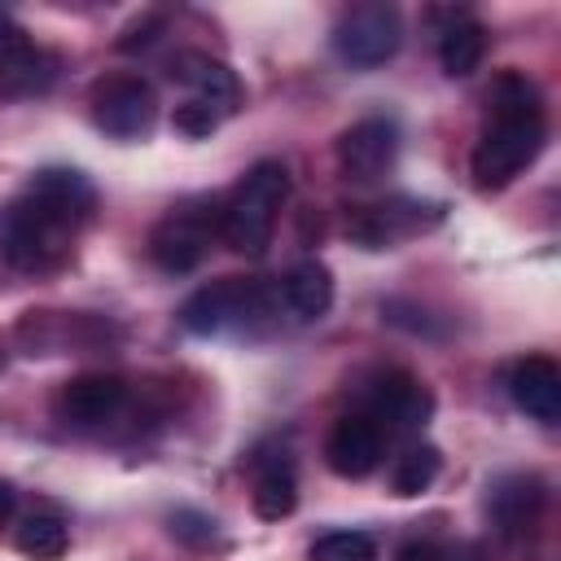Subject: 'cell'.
<instances>
[{
  "label": "cell",
  "instance_id": "1",
  "mask_svg": "<svg viewBox=\"0 0 561 561\" xmlns=\"http://www.w3.org/2000/svg\"><path fill=\"white\" fill-rule=\"evenodd\" d=\"M92 210V184L79 171H39L22 197L0 210V250L22 272L61 263L70 237Z\"/></svg>",
  "mask_w": 561,
  "mask_h": 561
},
{
  "label": "cell",
  "instance_id": "2",
  "mask_svg": "<svg viewBox=\"0 0 561 561\" xmlns=\"http://www.w3.org/2000/svg\"><path fill=\"white\" fill-rule=\"evenodd\" d=\"M543 136H548V123H543L539 92L522 75H500L495 92H491V123L469 158L473 184L504 188L522 167H530L539 158Z\"/></svg>",
  "mask_w": 561,
  "mask_h": 561
},
{
  "label": "cell",
  "instance_id": "3",
  "mask_svg": "<svg viewBox=\"0 0 561 561\" xmlns=\"http://www.w3.org/2000/svg\"><path fill=\"white\" fill-rule=\"evenodd\" d=\"M289 197V171L280 162H254L245 171V180L232 188L228 206L219 210V232L237 254H263V245L272 241L276 215Z\"/></svg>",
  "mask_w": 561,
  "mask_h": 561
},
{
  "label": "cell",
  "instance_id": "4",
  "mask_svg": "<svg viewBox=\"0 0 561 561\" xmlns=\"http://www.w3.org/2000/svg\"><path fill=\"white\" fill-rule=\"evenodd\" d=\"M399 39H403V22L390 4H355L337 18L333 26V48L346 66H381L399 53Z\"/></svg>",
  "mask_w": 561,
  "mask_h": 561
},
{
  "label": "cell",
  "instance_id": "5",
  "mask_svg": "<svg viewBox=\"0 0 561 561\" xmlns=\"http://www.w3.org/2000/svg\"><path fill=\"white\" fill-rule=\"evenodd\" d=\"M259 311H263V289L241 280V276H224V280H210V285H202L197 294L184 298L180 324L197 337H210L228 324H245Z\"/></svg>",
  "mask_w": 561,
  "mask_h": 561
},
{
  "label": "cell",
  "instance_id": "6",
  "mask_svg": "<svg viewBox=\"0 0 561 561\" xmlns=\"http://www.w3.org/2000/svg\"><path fill=\"white\" fill-rule=\"evenodd\" d=\"M92 118L118 140H136L158 118V96L140 75H110L92 88Z\"/></svg>",
  "mask_w": 561,
  "mask_h": 561
},
{
  "label": "cell",
  "instance_id": "7",
  "mask_svg": "<svg viewBox=\"0 0 561 561\" xmlns=\"http://www.w3.org/2000/svg\"><path fill=\"white\" fill-rule=\"evenodd\" d=\"M57 79V57L31 44L18 22L0 18V96H35Z\"/></svg>",
  "mask_w": 561,
  "mask_h": 561
},
{
  "label": "cell",
  "instance_id": "8",
  "mask_svg": "<svg viewBox=\"0 0 561 561\" xmlns=\"http://www.w3.org/2000/svg\"><path fill=\"white\" fill-rule=\"evenodd\" d=\"M394 149H399V131L390 118H359L337 140V167L346 171V180L368 184L394 162Z\"/></svg>",
  "mask_w": 561,
  "mask_h": 561
},
{
  "label": "cell",
  "instance_id": "9",
  "mask_svg": "<svg viewBox=\"0 0 561 561\" xmlns=\"http://www.w3.org/2000/svg\"><path fill=\"white\" fill-rule=\"evenodd\" d=\"M324 460L337 478H364L377 469L381 460V425L364 412H351L342 416L333 430H329V443H324Z\"/></svg>",
  "mask_w": 561,
  "mask_h": 561
},
{
  "label": "cell",
  "instance_id": "10",
  "mask_svg": "<svg viewBox=\"0 0 561 561\" xmlns=\"http://www.w3.org/2000/svg\"><path fill=\"white\" fill-rule=\"evenodd\" d=\"M508 394L530 421H539V425L561 421V368L548 355H526L522 364H513Z\"/></svg>",
  "mask_w": 561,
  "mask_h": 561
},
{
  "label": "cell",
  "instance_id": "11",
  "mask_svg": "<svg viewBox=\"0 0 561 561\" xmlns=\"http://www.w3.org/2000/svg\"><path fill=\"white\" fill-rule=\"evenodd\" d=\"M127 399V386L123 377L114 373H83V377H70L57 394V416L70 421V425H101L110 421Z\"/></svg>",
  "mask_w": 561,
  "mask_h": 561
},
{
  "label": "cell",
  "instance_id": "12",
  "mask_svg": "<svg viewBox=\"0 0 561 561\" xmlns=\"http://www.w3.org/2000/svg\"><path fill=\"white\" fill-rule=\"evenodd\" d=\"M206 245H210V228H206V219L193 215V210H175V215H167V219L149 232V254H153V263L167 267V272H188V267H197L202 254H206Z\"/></svg>",
  "mask_w": 561,
  "mask_h": 561
},
{
  "label": "cell",
  "instance_id": "13",
  "mask_svg": "<svg viewBox=\"0 0 561 561\" xmlns=\"http://www.w3.org/2000/svg\"><path fill=\"white\" fill-rule=\"evenodd\" d=\"M175 75L193 88V101L206 105V110L219 114V118L241 105V83H237V75H232L219 57H210V53H180V57H175Z\"/></svg>",
  "mask_w": 561,
  "mask_h": 561
},
{
  "label": "cell",
  "instance_id": "14",
  "mask_svg": "<svg viewBox=\"0 0 561 561\" xmlns=\"http://www.w3.org/2000/svg\"><path fill=\"white\" fill-rule=\"evenodd\" d=\"M430 412H434L430 390L408 373H390L373 390V421H390V430H421Z\"/></svg>",
  "mask_w": 561,
  "mask_h": 561
},
{
  "label": "cell",
  "instance_id": "15",
  "mask_svg": "<svg viewBox=\"0 0 561 561\" xmlns=\"http://www.w3.org/2000/svg\"><path fill=\"white\" fill-rule=\"evenodd\" d=\"M280 294H285V307L298 320H320L333 307V272L320 259H302L285 272Z\"/></svg>",
  "mask_w": 561,
  "mask_h": 561
},
{
  "label": "cell",
  "instance_id": "16",
  "mask_svg": "<svg viewBox=\"0 0 561 561\" xmlns=\"http://www.w3.org/2000/svg\"><path fill=\"white\" fill-rule=\"evenodd\" d=\"M482 53H486V31H482V22L456 18V22L443 26V35H438V66H443V75H451V79L473 75V70L482 66Z\"/></svg>",
  "mask_w": 561,
  "mask_h": 561
},
{
  "label": "cell",
  "instance_id": "17",
  "mask_svg": "<svg viewBox=\"0 0 561 561\" xmlns=\"http://www.w3.org/2000/svg\"><path fill=\"white\" fill-rule=\"evenodd\" d=\"M539 504H543V491H539L535 478H504V482H495V491H491V513H495V522H500L504 535L526 530V526L535 522Z\"/></svg>",
  "mask_w": 561,
  "mask_h": 561
},
{
  "label": "cell",
  "instance_id": "18",
  "mask_svg": "<svg viewBox=\"0 0 561 561\" xmlns=\"http://www.w3.org/2000/svg\"><path fill=\"white\" fill-rule=\"evenodd\" d=\"M18 548L31 561H57L70 548V530H66V522L57 513H31L18 526Z\"/></svg>",
  "mask_w": 561,
  "mask_h": 561
},
{
  "label": "cell",
  "instance_id": "19",
  "mask_svg": "<svg viewBox=\"0 0 561 561\" xmlns=\"http://www.w3.org/2000/svg\"><path fill=\"white\" fill-rule=\"evenodd\" d=\"M438 469H443V456H438V447H430V443H421V447H408V451L394 460L390 486H394V495H421V491H430V486H434Z\"/></svg>",
  "mask_w": 561,
  "mask_h": 561
},
{
  "label": "cell",
  "instance_id": "20",
  "mask_svg": "<svg viewBox=\"0 0 561 561\" xmlns=\"http://www.w3.org/2000/svg\"><path fill=\"white\" fill-rule=\"evenodd\" d=\"M294 504H298V482H294V473H289L285 465L267 469V473L254 482V513H259L263 522H280V517H289Z\"/></svg>",
  "mask_w": 561,
  "mask_h": 561
},
{
  "label": "cell",
  "instance_id": "21",
  "mask_svg": "<svg viewBox=\"0 0 561 561\" xmlns=\"http://www.w3.org/2000/svg\"><path fill=\"white\" fill-rule=\"evenodd\" d=\"M307 561H377V543L364 530H333L311 543Z\"/></svg>",
  "mask_w": 561,
  "mask_h": 561
},
{
  "label": "cell",
  "instance_id": "22",
  "mask_svg": "<svg viewBox=\"0 0 561 561\" xmlns=\"http://www.w3.org/2000/svg\"><path fill=\"white\" fill-rule=\"evenodd\" d=\"M215 127H219V114H210L206 105H197V101L175 105V131H184V136H210Z\"/></svg>",
  "mask_w": 561,
  "mask_h": 561
},
{
  "label": "cell",
  "instance_id": "23",
  "mask_svg": "<svg viewBox=\"0 0 561 561\" xmlns=\"http://www.w3.org/2000/svg\"><path fill=\"white\" fill-rule=\"evenodd\" d=\"M394 561H447V557H443V548H434V543H425V539H421V543L399 548V557H394Z\"/></svg>",
  "mask_w": 561,
  "mask_h": 561
},
{
  "label": "cell",
  "instance_id": "24",
  "mask_svg": "<svg viewBox=\"0 0 561 561\" xmlns=\"http://www.w3.org/2000/svg\"><path fill=\"white\" fill-rule=\"evenodd\" d=\"M13 504H18V500H13V486H9V482H0V526L13 517Z\"/></svg>",
  "mask_w": 561,
  "mask_h": 561
},
{
  "label": "cell",
  "instance_id": "25",
  "mask_svg": "<svg viewBox=\"0 0 561 561\" xmlns=\"http://www.w3.org/2000/svg\"><path fill=\"white\" fill-rule=\"evenodd\" d=\"M465 561H478V557H465Z\"/></svg>",
  "mask_w": 561,
  "mask_h": 561
}]
</instances>
